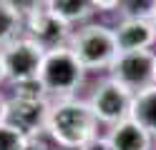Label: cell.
Listing matches in <instances>:
<instances>
[{
  "mask_svg": "<svg viewBox=\"0 0 156 150\" xmlns=\"http://www.w3.org/2000/svg\"><path fill=\"white\" fill-rule=\"evenodd\" d=\"M98 120H96L88 100L81 98H61L51 100L45 133L63 150H78L88 140L98 135Z\"/></svg>",
  "mask_w": 156,
  "mask_h": 150,
  "instance_id": "obj_1",
  "label": "cell"
},
{
  "mask_svg": "<svg viewBox=\"0 0 156 150\" xmlns=\"http://www.w3.org/2000/svg\"><path fill=\"white\" fill-rule=\"evenodd\" d=\"M38 80L45 88V95L51 100L61 98H76L78 88L86 80V68L81 65V60L73 55V50L63 45L55 50H48L43 55L41 70H38Z\"/></svg>",
  "mask_w": 156,
  "mask_h": 150,
  "instance_id": "obj_2",
  "label": "cell"
},
{
  "mask_svg": "<svg viewBox=\"0 0 156 150\" xmlns=\"http://www.w3.org/2000/svg\"><path fill=\"white\" fill-rule=\"evenodd\" d=\"M68 48L81 60L86 73L88 70H108L113 58L119 55L113 28L103 25V23H83V25L73 28Z\"/></svg>",
  "mask_w": 156,
  "mask_h": 150,
  "instance_id": "obj_3",
  "label": "cell"
},
{
  "mask_svg": "<svg viewBox=\"0 0 156 150\" xmlns=\"http://www.w3.org/2000/svg\"><path fill=\"white\" fill-rule=\"evenodd\" d=\"M108 78L131 93L156 85V50H133L119 53L108 68Z\"/></svg>",
  "mask_w": 156,
  "mask_h": 150,
  "instance_id": "obj_4",
  "label": "cell"
},
{
  "mask_svg": "<svg viewBox=\"0 0 156 150\" xmlns=\"http://www.w3.org/2000/svg\"><path fill=\"white\" fill-rule=\"evenodd\" d=\"M131 103H133V93L111 78L101 80L88 98V105L93 110L96 120L101 125H108V128L131 115Z\"/></svg>",
  "mask_w": 156,
  "mask_h": 150,
  "instance_id": "obj_5",
  "label": "cell"
},
{
  "mask_svg": "<svg viewBox=\"0 0 156 150\" xmlns=\"http://www.w3.org/2000/svg\"><path fill=\"white\" fill-rule=\"evenodd\" d=\"M0 53H3V65H5V80L10 85H15V83H23V80L38 78L45 50L41 45H35L30 38L18 35Z\"/></svg>",
  "mask_w": 156,
  "mask_h": 150,
  "instance_id": "obj_6",
  "label": "cell"
},
{
  "mask_svg": "<svg viewBox=\"0 0 156 150\" xmlns=\"http://www.w3.org/2000/svg\"><path fill=\"white\" fill-rule=\"evenodd\" d=\"M48 113H51V100H25V98H10L5 100V115L3 125L18 130L20 135L41 138L48 125Z\"/></svg>",
  "mask_w": 156,
  "mask_h": 150,
  "instance_id": "obj_7",
  "label": "cell"
},
{
  "mask_svg": "<svg viewBox=\"0 0 156 150\" xmlns=\"http://www.w3.org/2000/svg\"><path fill=\"white\" fill-rule=\"evenodd\" d=\"M71 33H73V28L66 25L63 20L55 18L53 13H48L45 8L35 10L33 15H28L23 20V35L30 38L35 45H41L45 53H48V50H55V48L68 45Z\"/></svg>",
  "mask_w": 156,
  "mask_h": 150,
  "instance_id": "obj_8",
  "label": "cell"
},
{
  "mask_svg": "<svg viewBox=\"0 0 156 150\" xmlns=\"http://www.w3.org/2000/svg\"><path fill=\"white\" fill-rule=\"evenodd\" d=\"M113 38L119 53L133 50H154L156 45V28L151 20H119L113 25Z\"/></svg>",
  "mask_w": 156,
  "mask_h": 150,
  "instance_id": "obj_9",
  "label": "cell"
},
{
  "mask_svg": "<svg viewBox=\"0 0 156 150\" xmlns=\"http://www.w3.org/2000/svg\"><path fill=\"white\" fill-rule=\"evenodd\" d=\"M106 138H108L113 150H151V145H154V135L131 118L111 125Z\"/></svg>",
  "mask_w": 156,
  "mask_h": 150,
  "instance_id": "obj_10",
  "label": "cell"
},
{
  "mask_svg": "<svg viewBox=\"0 0 156 150\" xmlns=\"http://www.w3.org/2000/svg\"><path fill=\"white\" fill-rule=\"evenodd\" d=\"M45 10L53 13L55 18H61L71 28L88 23V18L96 13L91 0H45Z\"/></svg>",
  "mask_w": 156,
  "mask_h": 150,
  "instance_id": "obj_11",
  "label": "cell"
},
{
  "mask_svg": "<svg viewBox=\"0 0 156 150\" xmlns=\"http://www.w3.org/2000/svg\"><path fill=\"white\" fill-rule=\"evenodd\" d=\"M131 120H136L144 130L156 138V85H149L133 93V103H131Z\"/></svg>",
  "mask_w": 156,
  "mask_h": 150,
  "instance_id": "obj_12",
  "label": "cell"
},
{
  "mask_svg": "<svg viewBox=\"0 0 156 150\" xmlns=\"http://www.w3.org/2000/svg\"><path fill=\"white\" fill-rule=\"evenodd\" d=\"M116 13L121 20H154L156 0H119Z\"/></svg>",
  "mask_w": 156,
  "mask_h": 150,
  "instance_id": "obj_13",
  "label": "cell"
},
{
  "mask_svg": "<svg viewBox=\"0 0 156 150\" xmlns=\"http://www.w3.org/2000/svg\"><path fill=\"white\" fill-rule=\"evenodd\" d=\"M20 33H23V18H18L10 8L0 3V50L8 43H13Z\"/></svg>",
  "mask_w": 156,
  "mask_h": 150,
  "instance_id": "obj_14",
  "label": "cell"
},
{
  "mask_svg": "<svg viewBox=\"0 0 156 150\" xmlns=\"http://www.w3.org/2000/svg\"><path fill=\"white\" fill-rule=\"evenodd\" d=\"M13 98H25V100H51L45 95V88L38 78L33 80H23V83L13 85Z\"/></svg>",
  "mask_w": 156,
  "mask_h": 150,
  "instance_id": "obj_15",
  "label": "cell"
},
{
  "mask_svg": "<svg viewBox=\"0 0 156 150\" xmlns=\"http://www.w3.org/2000/svg\"><path fill=\"white\" fill-rule=\"evenodd\" d=\"M5 8H10L13 13L18 15V18H28V15H33L35 10H41V8H45V0H0Z\"/></svg>",
  "mask_w": 156,
  "mask_h": 150,
  "instance_id": "obj_16",
  "label": "cell"
},
{
  "mask_svg": "<svg viewBox=\"0 0 156 150\" xmlns=\"http://www.w3.org/2000/svg\"><path fill=\"white\" fill-rule=\"evenodd\" d=\"M25 143H28L25 135H20L8 125H0V150H23Z\"/></svg>",
  "mask_w": 156,
  "mask_h": 150,
  "instance_id": "obj_17",
  "label": "cell"
},
{
  "mask_svg": "<svg viewBox=\"0 0 156 150\" xmlns=\"http://www.w3.org/2000/svg\"><path fill=\"white\" fill-rule=\"evenodd\" d=\"M78 150H113V148H111V143H108L106 135H96L93 140H88V143L81 145Z\"/></svg>",
  "mask_w": 156,
  "mask_h": 150,
  "instance_id": "obj_18",
  "label": "cell"
},
{
  "mask_svg": "<svg viewBox=\"0 0 156 150\" xmlns=\"http://www.w3.org/2000/svg\"><path fill=\"white\" fill-rule=\"evenodd\" d=\"M91 5L98 13H111V10L119 8V0H91Z\"/></svg>",
  "mask_w": 156,
  "mask_h": 150,
  "instance_id": "obj_19",
  "label": "cell"
},
{
  "mask_svg": "<svg viewBox=\"0 0 156 150\" xmlns=\"http://www.w3.org/2000/svg\"><path fill=\"white\" fill-rule=\"evenodd\" d=\"M23 150H51V148H48L41 138H30V140L25 143V148H23Z\"/></svg>",
  "mask_w": 156,
  "mask_h": 150,
  "instance_id": "obj_20",
  "label": "cell"
},
{
  "mask_svg": "<svg viewBox=\"0 0 156 150\" xmlns=\"http://www.w3.org/2000/svg\"><path fill=\"white\" fill-rule=\"evenodd\" d=\"M3 115H5V98L0 93V125H3Z\"/></svg>",
  "mask_w": 156,
  "mask_h": 150,
  "instance_id": "obj_21",
  "label": "cell"
},
{
  "mask_svg": "<svg viewBox=\"0 0 156 150\" xmlns=\"http://www.w3.org/2000/svg\"><path fill=\"white\" fill-rule=\"evenodd\" d=\"M0 83H5V65H3V53H0Z\"/></svg>",
  "mask_w": 156,
  "mask_h": 150,
  "instance_id": "obj_22",
  "label": "cell"
},
{
  "mask_svg": "<svg viewBox=\"0 0 156 150\" xmlns=\"http://www.w3.org/2000/svg\"><path fill=\"white\" fill-rule=\"evenodd\" d=\"M151 23H154V28H156V15H154V20H151Z\"/></svg>",
  "mask_w": 156,
  "mask_h": 150,
  "instance_id": "obj_23",
  "label": "cell"
}]
</instances>
